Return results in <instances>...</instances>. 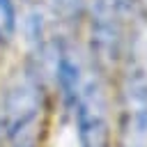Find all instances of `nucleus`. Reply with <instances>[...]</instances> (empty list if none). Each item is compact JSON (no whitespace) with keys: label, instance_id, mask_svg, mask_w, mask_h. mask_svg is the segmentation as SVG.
Masks as SVG:
<instances>
[{"label":"nucleus","instance_id":"1","mask_svg":"<svg viewBox=\"0 0 147 147\" xmlns=\"http://www.w3.org/2000/svg\"><path fill=\"white\" fill-rule=\"evenodd\" d=\"M46 126V94L34 69L11 74L0 94V136L7 147H39Z\"/></svg>","mask_w":147,"mask_h":147},{"label":"nucleus","instance_id":"2","mask_svg":"<svg viewBox=\"0 0 147 147\" xmlns=\"http://www.w3.org/2000/svg\"><path fill=\"white\" fill-rule=\"evenodd\" d=\"M78 133V147H110L108 99L103 80L94 67H85L78 85L64 99Z\"/></svg>","mask_w":147,"mask_h":147},{"label":"nucleus","instance_id":"3","mask_svg":"<svg viewBox=\"0 0 147 147\" xmlns=\"http://www.w3.org/2000/svg\"><path fill=\"white\" fill-rule=\"evenodd\" d=\"M122 147H147V71L126 62L119 83Z\"/></svg>","mask_w":147,"mask_h":147},{"label":"nucleus","instance_id":"4","mask_svg":"<svg viewBox=\"0 0 147 147\" xmlns=\"http://www.w3.org/2000/svg\"><path fill=\"white\" fill-rule=\"evenodd\" d=\"M16 34V7L14 0H0V46H7Z\"/></svg>","mask_w":147,"mask_h":147},{"label":"nucleus","instance_id":"5","mask_svg":"<svg viewBox=\"0 0 147 147\" xmlns=\"http://www.w3.org/2000/svg\"><path fill=\"white\" fill-rule=\"evenodd\" d=\"M129 7H131V0H94L92 11H101V14H108V16L124 18Z\"/></svg>","mask_w":147,"mask_h":147},{"label":"nucleus","instance_id":"6","mask_svg":"<svg viewBox=\"0 0 147 147\" xmlns=\"http://www.w3.org/2000/svg\"><path fill=\"white\" fill-rule=\"evenodd\" d=\"M55 2H57L60 11H62L64 16H74V14H78V9H80V5H83V0H55Z\"/></svg>","mask_w":147,"mask_h":147}]
</instances>
